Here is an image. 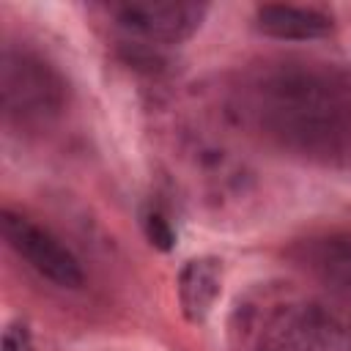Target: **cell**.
Returning a JSON list of instances; mask_svg holds the SVG:
<instances>
[{
    "instance_id": "obj_1",
    "label": "cell",
    "mask_w": 351,
    "mask_h": 351,
    "mask_svg": "<svg viewBox=\"0 0 351 351\" xmlns=\"http://www.w3.org/2000/svg\"><path fill=\"white\" fill-rule=\"evenodd\" d=\"M230 112L288 156L351 167V71L335 63L261 60L236 77Z\"/></svg>"
},
{
    "instance_id": "obj_2",
    "label": "cell",
    "mask_w": 351,
    "mask_h": 351,
    "mask_svg": "<svg viewBox=\"0 0 351 351\" xmlns=\"http://www.w3.org/2000/svg\"><path fill=\"white\" fill-rule=\"evenodd\" d=\"M233 351H351V318L293 288H263L236 304Z\"/></svg>"
},
{
    "instance_id": "obj_3",
    "label": "cell",
    "mask_w": 351,
    "mask_h": 351,
    "mask_svg": "<svg viewBox=\"0 0 351 351\" xmlns=\"http://www.w3.org/2000/svg\"><path fill=\"white\" fill-rule=\"evenodd\" d=\"M0 107L8 129L41 132L66 107L60 71L27 47H5L0 60Z\"/></svg>"
},
{
    "instance_id": "obj_4",
    "label": "cell",
    "mask_w": 351,
    "mask_h": 351,
    "mask_svg": "<svg viewBox=\"0 0 351 351\" xmlns=\"http://www.w3.org/2000/svg\"><path fill=\"white\" fill-rule=\"evenodd\" d=\"M0 228L8 250L19 261H25L41 280L58 288H80L85 282L80 258L47 225H38L27 214L5 206L0 211Z\"/></svg>"
},
{
    "instance_id": "obj_5",
    "label": "cell",
    "mask_w": 351,
    "mask_h": 351,
    "mask_svg": "<svg viewBox=\"0 0 351 351\" xmlns=\"http://www.w3.org/2000/svg\"><path fill=\"white\" fill-rule=\"evenodd\" d=\"M104 19H110L123 36L154 44V47H176L192 38L206 14V3H104L96 5Z\"/></svg>"
},
{
    "instance_id": "obj_6",
    "label": "cell",
    "mask_w": 351,
    "mask_h": 351,
    "mask_svg": "<svg viewBox=\"0 0 351 351\" xmlns=\"http://www.w3.org/2000/svg\"><path fill=\"white\" fill-rule=\"evenodd\" d=\"M288 258L340 304L351 307V225L296 239L288 247Z\"/></svg>"
},
{
    "instance_id": "obj_7",
    "label": "cell",
    "mask_w": 351,
    "mask_h": 351,
    "mask_svg": "<svg viewBox=\"0 0 351 351\" xmlns=\"http://www.w3.org/2000/svg\"><path fill=\"white\" fill-rule=\"evenodd\" d=\"M255 27L280 41H313L332 33L335 19L321 5H291V3H266L255 8Z\"/></svg>"
},
{
    "instance_id": "obj_8",
    "label": "cell",
    "mask_w": 351,
    "mask_h": 351,
    "mask_svg": "<svg viewBox=\"0 0 351 351\" xmlns=\"http://www.w3.org/2000/svg\"><path fill=\"white\" fill-rule=\"evenodd\" d=\"M176 288H178V302L186 321L203 324L222 293V261L211 255L186 261L178 271Z\"/></svg>"
},
{
    "instance_id": "obj_9",
    "label": "cell",
    "mask_w": 351,
    "mask_h": 351,
    "mask_svg": "<svg viewBox=\"0 0 351 351\" xmlns=\"http://www.w3.org/2000/svg\"><path fill=\"white\" fill-rule=\"evenodd\" d=\"M140 225H143V233H145L151 247H156L162 252H170L176 247V228L159 206H154V203L145 206L143 214H140Z\"/></svg>"
},
{
    "instance_id": "obj_10",
    "label": "cell",
    "mask_w": 351,
    "mask_h": 351,
    "mask_svg": "<svg viewBox=\"0 0 351 351\" xmlns=\"http://www.w3.org/2000/svg\"><path fill=\"white\" fill-rule=\"evenodd\" d=\"M0 351H33L30 348V332L25 324H8L3 329V340H0Z\"/></svg>"
}]
</instances>
